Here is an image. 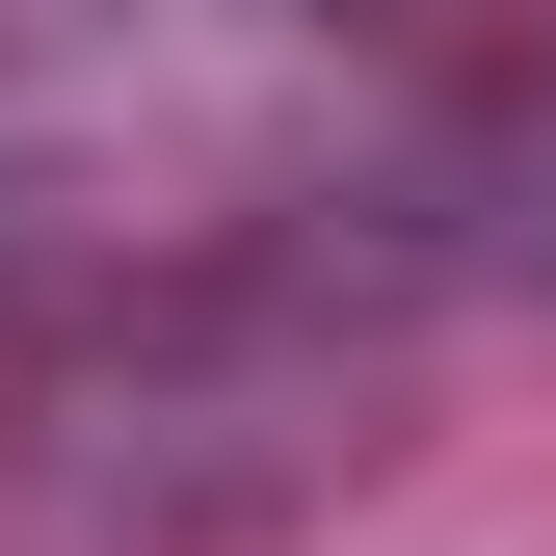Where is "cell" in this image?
Masks as SVG:
<instances>
[{
	"instance_id": "cell-1",
	"label": "cell",
	"mask_w": 556,
	"mask_h": 556,
	"mask_svg": "<svg viewBox=\"0 0 556 556\" xmlns=\"http://www.w3.org/2000/svg\"><path fill=\"white\" fill-rule=\"evenodd\" d=\"M425 397V239L397 213H213L160 265H80V318L0 371V477L80 556H239L318 530Z\"/></svg>"
},
{
	"instance_id": "cell-2",
	"label": "cell",
	"mask_w": 556,
	"mask_h": 556,
	"mask_svg": "<svg viewBox=\"0 0 556 556\" xmlns=\"http://www.w3.org/2000/svg\"><path fill=\"white\" fill-rule=\"evenodd\" d=\"M318 27H344V0H318ZM371 27H451V0H371Z\"/></svg>"
}]
</instances>
